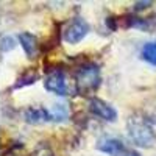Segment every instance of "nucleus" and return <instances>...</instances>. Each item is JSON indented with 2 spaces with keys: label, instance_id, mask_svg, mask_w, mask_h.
<instances>
[{
  "label": "nucleus",
  "instance_id": "f257e3e1",
  "mask_svg": "<svg viewBox=\"0 0 156 156\" xmlns=\"http://www.w3.org/2000/svg\"><path fill=\"white\" fill-rule=\"evenodd\" d=\"M126 133L129 140L134 145L142 148H150L156 142V134L153 126L142 115H131L126 120Z\"/></svg>",
  "mask_w": 156,
  "mask_h": 156
},
{
  "label": "nucleus",
  "instance_id": "f03ea898",
  "mask_svg": "<svg viewBox=\"0 0 156 156\" xmlns=\"http://www.w3.org/2000/svg\"><path fill=\"white\" fill-rule=\"evenodd\" d=\"M100 67L95 62H86L76 70L75 73V84L76 90L83 95H87L90 92L97 90L100 86Z\"/></svg>",
  "mask_w": 156,
  "mask_h": 156
},
{
  "label": "nucleus",
  "instance_id": "7ed1b4c3",
  "mask_svg": "<svg viewBox=\"0 0 156 156\" xmlns=\"http://www.w3.org/2000/svg\"><path fill=\"white\" fill-rule=\"evenodd\" d=\"M89 33V23L83 17H73L64 28V41L67 44H78Z\"/></svg>",
  "mask_w": 156,
  "mask_h": 156
},
{
  "label": "nucleus",
  "instance_id": "20e7f679",
  "mask_svg": "<svg viewBox=\"0 0 156 156\" xmlns=\"http://www.w3.org/2000/svg\"><path fill=\"white\" fill-rule=\"evenodd\" d=\"M44 87L48 90V92L64 97L67 95L69 87H67V80H66V73L62 70H53L50 72L45 78H44Z\"/></svg>",
  "mask_w": 156,
  "mask_h": 156
},
{
  "label": "nucleus",
  "instance_id": "39448f33",
  "mask_svg": "<svg viewBox=\"0 0 156 156\" xmlns=\"http://www.w3.org/2000/svg\"><path fill=\"white\" fill-rule=\"evenodd\" d=\"M89 111L92 112L95 117L105 120V122H115L117 119V111L114 106H111L109 103L100 98H90L89 100Z\"/></svg>",
  "mask_w": 156,
  "mask_h": 156
},
{
  "label": "nucleus",
  "instance_id": "423d86ee",
  "mask_svg": "<svg viewBox=\"0 0 156 156\" xmlns=\"http://www.w3.org/2000/svg\"><path fill=\"white\" fill-rule=\"evenodd\" d=\"M23 120L31 125H41L47 123L51 120L50 117V109L44 106H30L23 111Z\"/></svg>",
  "mask_w": 156,
  "mask_h": 156
},
{
  "label": "nucleus",
  "instance_id": "0eeeda50",
  "mask_svg": "<svg viewBox=\"0 0 156 156\" xmlns=\"http://www.w3.org/2000/svg\"><path fill=\"white\" fill-rule=\"evenodd\" d=\"M97 150L101 151V153H105V154H109V156H119L123 150H125V145H123V142L120 139H117V137H101L97 140Z\"/></svg>",
  "mask_w": 156,
  "mask_h": 156
},
{
  "label": "nucleus",
  "instance_id": "6e6552de",
  "mask_svg": "<svg viewBox=\"0 0 156 156\" xmlns=\"http://www.w3.org/2000/svg\"><path fill=\"white\" fill-rule=\"evenodd\" d=\"M17 41L20 42V47L23 48L25 55L28 58H34L37 53V39L34 34L28 33V31H23L17 36Z\"/></svg>",
  "mask_w": 156,
  "mask_h": 156
},
{
  "label": "nucleus",
  "instance_id": "1a4fd4ad",
  "mask_svg": "<svg viewBox=\"0 0 156 156\" xmlns=\"http://www.w3.org/2000/svg\"><path fill=\"white\" fill-rule=\"evenodd\" d=\"M140 58L156 67V41H148L142 45Z\"/></svg>",
  "mask_w": 156,
  "mask_h": 156
},
{
  "label": "nucleus",
  "instance_id": "9d476101",
  "mask_svg": "<svg viewBox=\"0 0 156 156\" xmlns=\"http://www.w3.org/2000/svg\"><path fill=\"white\" fill-rule=\"evenodd\" d=\"M50 117H51V122H56V123H61L64 120H67V117H69L67 106L62 105V103L53 105V108L50 109Z\"/></svg>",
  "mask_w": 156,
  "mask_h": 156
},
{
  "label": "nucleus",
  "instance_id": "9b49d317",
  "mask_svg": "<svg viewBox=\"0 0 156 156\" xmlns=\"http://www.w3.org/2000/svg\"><path fill=\"white\" fill-rule=\"evenodd\" d=\"M126 27H131V28H139V30H144L148 31L153 28V23L150 19H142V17H126Z\"/></svg>",
  "mask_w": 156,
  "mask_h": 156
},
{
  "label": "nucleus",
  "instance_id": "f8f14e48",
  "mask_svg": "<svg viewBox=\"0 0 156 156\" xmlns=\"http://www.w3.org/2000/svg\"><path fill=\"white\" fill-rule=\"evenodd\" d=\"M36 80H37V73L34 70H28L17 78V81L14 83L12 89H20V87H25V86H30V84L36 83Z\"/></svg>",
  "mask_w": 156,
  "mask_h": 156
},
{
  "label": "nucleus",
  "instance_id": "ddd939ff",
  "mask_svg": "<svg viewBox=\"0 0 156 156\" xmlns=\"http://www.w3.org/2000/svg\"><path fill=\"white\" fill-rule=\"evenodd\" d=\"M16 47V39L11 34H6L2 37V44H0V48H2V53H8L12 48Z\"/></svg>",
  "mask_w": 156,
  "mask_h": 156
},
{
  "label": "nucleus",
  "instance_id": "4468645a",
  "mask_svg": "<svg viewBox=\"0 0 156 156\" xmlns=\"http://www.w3.org/2000/svg\"><path fill=\"white\" fill-rule=\"evenodd\" d=\"M151 5H153V2H136L134 6H133V9L134 11H142V9H145V8H148Z\"/></svg>",
  "mask_w": 156,
  "mask_h": 156
},
{
  "label": "nucleus",
  "instance_id": "2eb2a0df",
  "mask_svg": "<svg viewBox=\"0 0 156 156\" xmlns=\"http://www.w3.org/2000/svg\"><path fill=\"white\" fill-rule=\"evenodd\" d=\"M119 156H140V154H139L137 151H134V150H128V148H125Z\"/></svg>",
  "mask_w": 156,
  "mask_h": 156
}]
</instances>
